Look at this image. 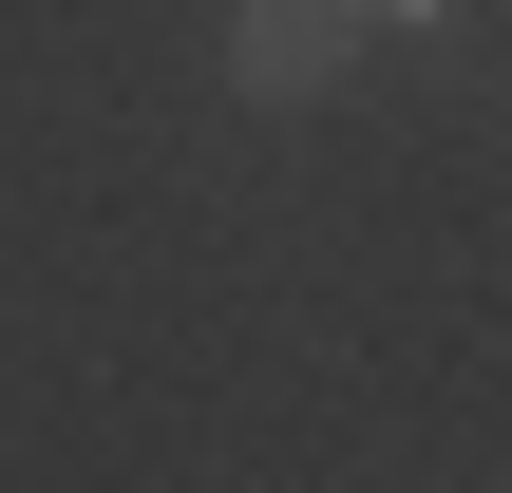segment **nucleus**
<instances>
[{"mask_svg":"<svg viewBox=\"0 0 512 493\" xmlns=\"http://www.w3.org/2000/svg\"><path fill=\"white\" fill-rule=\"evenodd\" d=\"M361 57H380V0H228V95H266V114L342 95Z\"/></svg>","mask_w":512,"mask_h":493,"instance_id":"obj_1","label":"nucleus"}]
</instances>
